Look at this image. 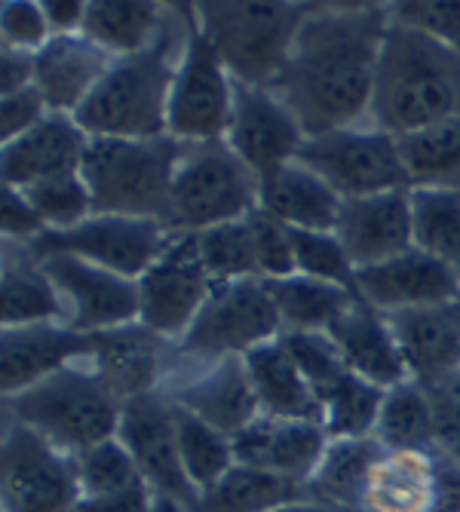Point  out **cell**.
<instances>
[{
	"instance_id": "1",
	"label": "cell",
	"mask_w": 460,
	"mask_h": 512,
	"mask_svg": "<svg viewBox=\"0 0 460 512\" xmlns=\"http://www.w3.org/2000/svg\"><path fill=\"white\" fill-rule=\"evenodd\" d=\"M387 25L390 16L381 4L313 10L307 16L283 74L270 86L307 138L359 126L372 111Z\"/></svg>"
},
{
	"instance_id": "2",
	"label": "cell",
	"mask_w": 460,
	"mask_h": 512,
	"mask_svg": "<svg viewBox=\"0 0 460 512\" xmlns=\"http://www.w3.org/2000/svg\"><path fill=\"white\" fill-rule=\"evenodd\" d=\"M454 114H460V56L390 19L368 111L372 126L402 138Z\"/></svg>"
},
{
	"instance_id": "3",
	"label": "cell",
	"mask_w": 460,
	"mask_h": 512,
	"mask_svg": "<svg viewBox=\"0 0 460 512\" xmlns=\"http://www.w3.org/2000/svg\"><path fill=\"white\" fill-rule=\"evenodd\" d=\"M188 145L172 135L92 138L80 175L92 194V215L157 218L169 224L175 169Z\"/></svg>"
},
{
	"instance_id": "4",
	"label": "cell",
	"mask_w": 460,
	"mask_h": 512,
	"mask_svg": "<svg viewBox=\"0 0 460 512\" xmlns=\"http://www.w3.org/2000/svg\"><path fill=\"white\" fill-rule=\"evenodd\" d=\"M178 59L166 31L142 53L114 59L92 96L74 114L89 138L169 135V92Z\"/></svg>"
},
{
	"instance_id": "5",
	"label": "cell",
	"mask_w": 460,
	"mask_h": 512,
	"mask_svg": "<svg viewBox=\"0 0 460 512\" xmlns=\"http://www.w3.org/2000/svg\"><path fill=\"white\" fill-rule=\"evenodd\" d=\"M7 402L16 424L68 457L114 439L123 414V402L89 362H74Z\"/></svg>"
},
{
	"instance_id": "6",
	"label": "cell",
	"mask_w": 460,
	"mask_h": 512,
	"mask_svg": "<svg viewBox=\"0 0 460 512\" xmlns=\"http://www.w3.org/2000/svg\"><path fill=\"white\" fill-rule=\"evenodd\" d=\"M191 10L197 28L215 46L234 83L264 89L283 74L295 37L313 13L310 4H255V0H243V4L203 0Z\"/></svg>"
},
{
	"instance_id": "7",
	"label": "cell",
	"mask_w": 460,
	"mask_h": 512,
	"mask_svg": "<svg viewBox=\"0 0 460 512\" xmlns=\"http://www.w3.org/2000/svg\"><path fill=\"white\" fill-rule=\"evenodd\" d=\"M261 206L258 175L230 151L227 142L188 145L169 197V227L200 234L206 227L237 221Z\"/></svg>"
},
{
	"instance_id": "8",
	"label": "cell",
	"mask_w": 460,
	"mask_h": 512,
	"mask_svg": "<svg viewBox=\"0 0 460 512\" xmlns=\"http://www.w3.org/2000/svg\"><path fill=\"white\" fill-rule=\"evenodd\" d=\"M181 10L188 19V34L169 92V135L184 145L224 142L234 117V77L197 28L194 10L188 4H181Z\"/></svg>"
},
{
	"instance_id": "9",
	"label": "cell",
	"mask_w": 460,
	"mask_h": 512,
	"mask_svg": "<svg viewBox=\"0 0 460 512\" xmlns=\"http://www.w3.org/2000/svg\"><path fill=\"white\" fill-rule=\"evenodd\" d=\"M283 338V322L267 292L264 279H237L221 283L206 298L175 350L184 359L212 365L227 356H246L255 347Z\"/></svg>"
},
{
	"instance_id": "10",
	"label": "cell",
	"mask_w": 460,
	"mask_h": 512,
	"mask_svg": "<svg viewBox=\"0 0 460 512\" xmlns=\"http://www.w3.org/2000/svg\"><path fill=\"white\" fill-rule=\"evenodd\" d=\"M295 160L316 172L341 200L411 191L399 142L378 126H350L307 138Z\"/></svg>"
},
{
	"instance_id": "11",
	"label": "cell",
	"mask_w": 460,
	"mask_h": 512,
	"mask_svg": "<svg viewBox=\"0 0 460 512\" xmlns=\"http://www.w3.org/2000/svg\"><path fill=\"white\" fill-rule=\"evenodd\" d=\"M172 234L175 230L157 218L92 215L68 230H46L25 249L34 261L50 255H74L120 276L142 279L145 270L166 252Z\"/></svg>"
},
{
	"instance_id": "12",
	"label": "cell",
	"mask_w": 460,
	"mask_h": 512,
	"mask_svg": "<svg viewBox=\"0 0 460 512\" xmlns=\"http://www.w3.org/2000/svg\"><path fill=\"white\" fill-rule=\"evenodd\" d=\"M283 344L304 371L322 411V430L329 433V439L372 436L387 390L359 378L341 359L329 335H283Z\"/></svg>"
},
{
	"instance_id": "13",
	"label": "cell",
	"mask_w": 460,
	"mask_h": 512,
	"mask_svg": "<svg viewBox=\"0 0 460 512\" xmlns=\"http://www.w3.org/2000/svg\"><path fill=\"white\" fill-rule=\"evenodd\" d=\"M215 283L200 258L197 234L175 230L166 252L138 279V322L160 335L166 344H178L194 325Z\"/></svg>"
},
{
	"instance_id": "14",
	"label": "cell",
	"mask_w": 460,
	"mask_h": 512,
	"mask_svg": "<svg viewBox=\"0 0 460 512\" xmlns=\"http://www.w3.org/2000/svg\"><path fill=\"white\" fill-rule=\"evenodd\" d=\"M362 512H460V463L430 451H384L368 473Z\"/></svg>"
},
{
	"instance_id": "15",
	"label": "cell",
	"mask_w": 460,
	"mask_h": 512,
	"mask_svg": "<svg viewBox=\"0 0 460 512\" xmlns=\"http://www.w3.org/2000/svg\"><path fill=\"white\" fill-rule=\"evenodd\" d=\"M0 500L4 512H74L80 500L74 460L13 424L0 448Z\"/></svg>"
},
{
	"instance_id": "16",
	"label": "cell",
	"mask_w": 460,
	"mask_h": 512,
	"mask_svg": "<svg viewBox=\"0 0 460 512\" xmlns=\"http://www.w3.org/2000/svg\"><path fill=\"white\" fill-rule=\"evenodd\" d=\"M117 439L132 454L142 482L160 494L184 503L191 512L197 509L200 491L191 485L184 463L178 454V436H175V414L172 399L166 393H145L123 402L120 430Z\"/></svg>"
},
{
	"instance_id": "17",
	"label": "cell",
	"mask_w": 460,
	"mask_h": 512,
	"mask_svg": "<svg viewBox=\"0 0 460 512\" xmlns=\"http://www.w3.org/2000/svg\"><path fill=\"white\" fill-rule=\"evenodd\" d=\"M40 267L68 304V325L77 332H108L138 322V279L120 276L74 255H50Z\"/></svg>"
},
{
	"instance_id": "18",
	"label": "cell",
	"mask_w": 460,
	"mask_h": 512,
	"mask_svg": "<svg viewBox=\"0 0 460 512\" xmlns=\"http://www.w3.org/2000/svg\"><path fill=\"white\" fill-rule=\"evenodd\" d=\"M224 142L261 181L292 163L307 135L273 89L234 83V117Z\"/></svg>"
},
{
	"instance_id": "19",
	"label": "cell",
	"mask_w": 460,
	"mask_h": 512,
	"mask_svg": "<svg viewBox=\"0 0 460 512\" xmlns=\"http://www.w3.org/2000/svg\"><path fill=\"white\" fill-rule=\"evenodd\" d=\"M356 283H359V298L365 304H372L378 313L460 301L457 267L421 249H408L384 264L359 270Z\"/></svg>"
},
{
	"instance_id": "20",
	"label": "cell",
	"mask_w": 460,
	"mask_h": 512,
	"mask_svg": "<svg viewBox=\"0 0 460 512\" xmlns=\"http://www.w3.org/2000/svg\"><path fill=\"white\" fill-rule=\"evenodd\" d=\"M335 237L356 270L384 264L414 249L411 191H387L341 203Z\"/></svg>"
},
{
	"instance_id": "21",
	"label": "cell",
	"mask_w": 460,
	"mask_h": 512,
	"mask_svg": "<svg viewBox=\"0 0 460 512\" xmlns=\"http://www.w3.org/2000/svg\"><path fill=\"white\" fill-rule=\"evenodd\" d=\"M92 353V335L77 332L65 322L0 329V390L16 396L40 384L56 371L86 362Z\"/></svg>"
},
{
	"instance_id": "22",
	"label": "cell",
	"mask_w": 460,
	"mask_h": 512,
	"mask_svg": "<svg viewBox=\"0 0 460 512\" xmlns=\"http://www.w3.org/2000/svg\"><path fill=\"white\" fill-rule=\"evenodd\" d=\"M408 378L433 387L460 371V301L384 313Z\"/></svg>"
},
{
	"instance_id": "23",
	"label": "cell",
	"mask_w": 460,
	"mask_h": 512,
	"mask_svg": "<svg viewBox=\"0 0 460 512\" xmlns=\"http://www.w3.org/2000/svg\"><path fill=\"white\" fill-rule=\"evenodd\" d=\"M230 442H234L237 463L307 485L329 448V433L313 421L261 414Z\"/></svg>"
},
{
	"instance_id": "24",
	"label": "cell",
	"mask_w": 460,
	"mask_h": 512,
	"mask_svg": "<svg viewBox=\"0 0 460 512\" xmlns=\"http://www.w3.org/2000/svg\"><path fill=\"white\" fill-rule=\"evenodd\" d=\"M92 138L71 114H46L34 129L13 138L0 154L4 188L25 191L37 181L80 172Z\"/></svg>"
},
{
	"instance_id": "25",
	"label": "cell",
	"mask_w": 460,
	"mask_h": 512,
	"mask_svg": "<svg viewBox=\"0 0 460 512\" xmlns=\"http://www.w3.org/2000/svg\"><path fill=\"white\" fill-rule=\"evenodd\" d=\"M166 396L188 411H194L197 417H203L206 424H212L230 439L243 433L252 421H258L264 414L255 384L249 378L246 356L218 359L206 365L197 378L172 387Z\"/></svg>"
},
{
	"instance_id": "26",
	"label": "cell",
	"mask_w": 460,
	"mask_h": 512,
	"mask_svg": "<svg viewBox=\"0 0 460 512\" xmlns=\"http://www.w3.org/2000/svg\"><path fill=\"white\" fill-rule=\"evenodd\" d=\"M114 56L83 34H53L34 53V86L50 114H77L92 96Z\"/></svg>"
},
{
	"instance_id": "27",
	"label": "cell",
	"mask_w": 460,
	"mask_h": 512,
	"mask_svg": "<svg viewBox=\"0 0 460 512\" xmlns=\"http://www.w3.org/2000/svg\"><path fill=\"white\" fill-rule=\"evenodd\" d=\"M163 338L145 329L142 322L120 325L108 332H92L89 365L96 375L114 390L120 402L157 393L160 362H163Z\"/></svg>"
},
{
	"instance_id": "28",
	"label": "cell",
	"mask_w": 460,
	"mask_h": 512,
	"mask_svg": "<svg viewBox=\"0 0 460 512\" xmlns=\"http://www.w3.org/2000/svg\"><path fill=\"white\" fill-rule=\"evenodd\" d=\"M326 335L341 353V359L368 384L390 390L408 381V368L399 353V344L384 313H378L372 304L356 301Z\"/></svg>"
},
{
	"instance_id": "29",
	"label": "cell",
	"mask_w": 460,
	"mask_h": 512,
	"mask_svg": "<svg viewBox=\"0 0 460 512\" xmlns=\"http://www.w3.org/2000/svg\"><path fill=\"white\" fill-rule=\"evenodd\" d=\"M341 197L322 181L316 172L301 166L298 160L261 178V206L273 218H280L292 230H310V234H335L341 215Z\"/></svg>"
},
{
	"instance_id": "30",
	"label": "cell",
	"mask_w": 460,
	"mask_h": 512,
	"mask_svg": "<svg viewBox=\"0 0 460 512\" xmlns=\"http://www.w3.org/2000/svg\"><path fill=\"white\" fill-rule=\"evenodd\" d=\"M246 368L255 384L261 411L270 417H289V421H313L322 424L319 402L298 368L295 356L283 344V338L267 341L246 353Z\"/></svg>"
},
{
	"instance_id": "31",
	"label": "cell",
	"mask_w": 460,
	"mask_h": 512,
	"mask_svg": "<svg viewBox=\"0 0 460 512\" xmlns=\"http://www.w3.org/2000/svg\"><path fill=\"white\" fill-rule=\"evenodd\" d=\"M267 292L283 322V335H326L332 325L356 304L359 295L322 283V279L292 273L283 279H264Z\"/></svg>"
},
{
	"instance_id": "32",
	"label": "cell",
	"mask_w": 460,
	"mask_h": 512,
	"mask_svg": "<svg viewBox=\"0 0 460 512\" xmlns=\"http://www.w3.org/2000/svg\"><path fill=\"white\" fill-rule=\"evenodd\" d=\"M0 322L4 329H22V325H43V322H65L68 325V304L62 292L40 261L22 249L19 255H7L4 279H0Z\"/></svg>"
},
{
	"instance_id": "33",
	"label": "cell",
	"mask_w": 460,
	"mask_h": 512,
	"mask_svg": "<svg viewBox=\"0 0 460 512\" xmlns=\"http://www.w3.org/2000/svg\"><path fill=\"white\" fill-rule=\"evenodd\" d=\"M310 497L307 485L234 463L212 488L200 491L194 512H273Z\"/></svg>"
},
{
	"instance_id": "34",
	"label": "cell",
	"mask_w": 460,
	"mask_h": 512,
	"mask_svg": "<svg viewBox=\"0 0 460 512\" xmlns=\"http://www.w3.org/2000/svg\"><path fill=\"white\" fill-rule=\"evenodd\" d=\"M399 142V154L414 188L460 191V114L439 120L427 129L408 132Z\"/></svg>"
},
{
	"instance_id": "35",
	"label": "cell",
	"mask_w": 460,
	"mask_h": 512,
	"mask_svg": "<svg viewBox=\"0 0 460 512\" xmlns=\"http://www.w3.org/2000/svg\"><path fill=\"white\" fill-rule=\"evenodd\" d=\"M83 37L114 59L142 53L160 37V4L135 0H92L86 7Z\"/></svg>"
},
{
	"instance_id": "36",
	"label": "cell",
	"mask_w": 460,
	"mask_h": 512,
	"mask_svg": "<svg viewBox=\"0 0 460 512\" xmlns=\"http://www.w3.org/2000/svg\"><path fill=\"white\" fill-rule=\"evenodd\" d=\"M387 448L375 436H356V439H329V448L322 454L316 473L307 482L310 497L329 500L341 506L359 509L362 485Z\"/></svg>"
},
{
	"instance_id": "37",
	"label": "cell",
	"mask_w": 460,
	"mask_h": 512,
	"mask_svg": "<svg viewBox=\"0 0 460 512\" xmlns=\"http://www.w3.org/2000/svg\"><path fill=\"white\" fill-rule=\"evenodd\" d=\"M387 451H430L436 448V424L427 387L418 381H402L384 393L375 433Z\"/></svg>"
},
{
	"instance_id": "38",
	"label": "cell",
	"mask_w": 460,
	"mask_h": 512,
	"mask_svg": "<svg viewBox=\"0 0 460 512\" xmlns=\"http://www.w3.org/2000/svg\"><path fill=\"white\" fill-rule=\"evenodd\" d=\"M172 414H175V436H178V454L184 463V473H188L197 491H206L237 463L234 442L178 402H172Z\"/></svg>"
},
{
	"instance_id": "39",
	"label": "cell",
	"mask_w": 460,
	"mask_h": 512,
	"mask_svg": "<svg viewBox=\"0 0 460 512\" xmlns=\"http://www.w3.org/2000/svg\"><path fill=\"white\" fill-rule=\"evenodd\" d=\"M414 249L451 267H460V191L414 188L411 191Z\"/></svg>"
},
{
	"instance_id": "40",
	"label": "cell",
	"mask_w": 460,
	"mask_h": 512,
	"mask_svg": "<svg viewBox=\"0 0 460 512\" xmlns=\"http://www.w3.org/2000/svg\"><path fill=\"white\" fill-rule=\"evenodd\" d=\"M197 246L215 286L237 283V279H261L249 215L200 230Z\"/></svg>"
},
{
	"instance_id": "41",
	"label": "cell",
	"mask_w": 460,
	"mask_h": 512,
	"mask_svg": "<svg viewBox=\"0 0 460 512\" xmlns=\"http://www.w3.org/2000/svg\"><path fill=\"white\" fill-rule=\"evenodd\" d=\"M71 460H74L80 497H108V494H120V491L142 485V476H138L132 454L117 436L86 448L83 454Z\"/></svg>"
},
{
	"instance_id": "42",
	"label": "cell",
	"mask_w": 460,
	"mask_h": 512,
	"mask_svg": "<svg viewBox=\"0 0 460 512\" xmlns=\"http://www.w3.org/2000/svg\"><path fill=\"white\" fill-rule=\"evenodd\" d=\"M22 194L28 197L34 212L43 218L46 230H68L92 218V194L80 172L37 181Z\"/></svg>"
},
{
	"instance_id": "43",
	"label": "cell",
	"mask_w": 460,
	"mask_h": 512,
	"mask_svg": "<svg viewBox=\"0 0 460 512\" xmlns=\"http://www.w3.org/2000/svg\"><path fill=\"white\" fill-rule=\"evenodd\" d=\"M292 246H295V270L322 283L341 286L353 295H359L356 276L359 270L347 258L344 246L335 234H310V230H292Z\"/></svg>"
},
{
	"instance_id": "44",
	"label": "cell",
	"mask_w": 460,
	"mask_h": 512,
	"mask_svg": "<svg viewBox=\"0 0 460 512\" xmlns=\"http://www.w3.org/2000/svg\"><path fill=\"white\" fill-rule=\"evenodd\" d=\"M252 237H255V255H258V273L261 279H283L298 273L295 270V246H292V227H286L280 218H273L264 209H255L249 215Z\"/></svg>"
},
{
	"instance_id": "45",
	"label": "cell",
	"mask_w": 460,
	"mask_h": 512,
	"mask_svg": "<svg viewBox=\"0 0 460 512\" xmlns=\"http://www.w3.org/2000/svg\"><path fill=\"white\" fill-rule=\"evenodd\" d=\"M387 13L393 22L439 40L460 56V4H427V0H418V4H390Z\"/></svg>"
},
{
	"instance_id": "46",
	"label": "cell",
	"mask_w": 460,
	"mask_h": 512,
	"mask_svg": "<svg viewBox=\"0 0 460 512\" xmlns=\"http://www.w3.org/2000/svg\"><path fill=\"white\" fill-rule=\"evenodd\" d=\"M0 37H4L0 46H10V50H19V53H40L46 40L53 37V31L46 25L40 4H31V0H10V4H4V10H0Z\"/></svg>"
},
{
	"instance_id": "47",
	"label": "cell",
	"mask_w": 460,
	"mask_h": 512,
	"mask_svg": "<svg viewBox=\"0 0 460 512\" xmlns=\"http://www.w3.org/2000/svg\"><path fill=\"white\" fill-rule=\"evenodd\" d=\"M436 424V448L460 463V371L427 387Z\"/></svg>"
},
{
	"instance_id": "48",
	"label": "cell",
	"mask_w": 460,
	"mask_h": 512,
	"mask_svg": "<svg viewBox=\"0 0 460 512\" xmlns=\"http://www.w3.org/2000/svg\"><path fill=\"white\" fill-rule=\"evenodd\" d=\"M46 114H50V108H46L37 86L13 92V96H0V126H4V145L13 142V138H19V135H25L28 129H34Z\"/></svg>"
},
{
	"instance_id": "49",
	"label": "cell",
	"mask_w": 460,
	"mask_h": 512,
	"mask_svg": "<svg viewBox=\"0 0 460 512\" xmlns=\"http://www.w3.org/2000/svg\"><path fill=\"white\" fill-rule=\"evenodd\" d=\"M0 227H4V237L19 240V246H28L46 234L43 218L34 212L28 197L16 188H4V197H0Z\"/></svg>"
},
{
	"instance_id": "50",
	"label": "cell",
	"mask_w": 460,
	"mask_h": 512,
	"mask_svg": "<svg viewBox=\"0 0 460 512\" xmlns=\"http://www.w3.org/2000/svg\"><path fill=\"white\" fill-rule=\"evenodd\" d=\"M154 491L142 482L129 491L108 494V497H80L74 512H151Z\"/></svg>"
},
{
	"instance_id": "51",
	"label": "cell",
	"mask_w": 460,
	"mask_h": 512,
	"mask_svg": "<svg viewBox=\"0 0 460 512\" xmlns=\"http://www.w3.org/2000/svg\"><path fill=\"white\" fill-rule=\"evenodd\" d=\"M28 86H34V53L0 46V96H13Z\"/></svg>"
},
{
	"instance_id": "52",
	"label": "cell",
	"mask_w": 460,
	"mask_h": 512,
	"mask_svg": "<svg viewBox=\"0 0 460 512\" xmlns=\"http://www.w3.org/2000/svg\"><path fill=\"white\" fill-rule=\"evenodd\" d=\"M40 7L53 34H83L89 4H80V0H46Z\"/></svg>"
},
{
	"instance_id": "53",
	"label": "cell",
	"mask_w": 460,
	"mask_h": 512,
	"mask_svg": "<svg viewBox=\"0 0 460 512\" xmlns=\"http://www.w3.org/2000/svg\"><path fill=\"white\" fill-rule=\"evenodd\" d=\"M273 512H362V509L329 503V500H316V497H304V500H295V503L280 506V509H273Z\"/></svg>"
},
{
	"instance_id": "54",
	"label": "cell",
	"mask_w": 460,
	"mask_h": 512,
	"mask_svg": "<svg viewBox=\"0 0 460 512\" xmlns=\"http://www.w3.org/2000/svg\"><path fill=\"white\" fill-rule=\"evenodd\" d=\"M151 512H191V509L184 506V503H178V500H172V497H160V494H154Z\"/></svg>"
},
{
	"instance_id": "55",
	"label": "cell",
	"mask_w": 460,
	"mask_h": 512,
	"mask_svg": "<svg viewBox=\"0 0 460 512\" xmlns=\"http://www.w3.org/2000/svg\"><path fill=\"white\" fill-rule=\"evenodd\" d=\"M457 276H460V267H457Z\"/></svg>"
}]
</instances>
